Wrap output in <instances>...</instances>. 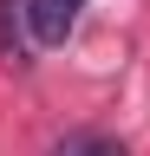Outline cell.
Listing matches in <instances>:
<instances>
[{"mask_svg":"<svg viewBox=\"0 0 150 156\" xmlns=\"http://www.w3.org/2000/svg\"><path fill=\"white\" fill-rule=\"evenodd\" d=\"M52 156H124V143L118 136H98V130H79V136H65Z\"/></svg>","mask_w":150,"mask_h":156,"instance_id":"7a4b0ae2","label":"cell"},{"mask_svg":"<svg viewBox=\"0 0 150 156\" xmlns=\"http://www.w3.org/2000/svg\"><path fill=\"white\" fill-rule=\"evenodd\" d=\"M79 13H85V0H26V33H33V46H65L72 26H79Z\"/></svg>","mask_w":150,"mask_h":156,"instance_id":"6da1fadb","label":"cell"}]
</instances>
